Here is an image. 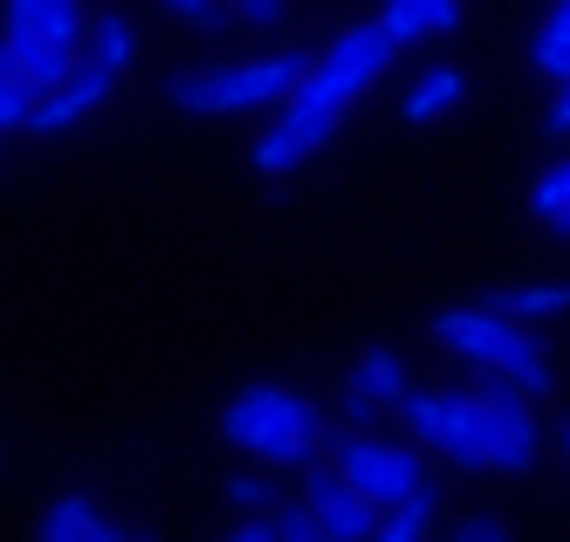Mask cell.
<instances>
[{
    "mask_svg": "<svg viewBox=\"0 0 570 542\" xmlns=\"http://www.w3.org/2000/svg\"><path fill=\"white\" fill-rule=\"evenodd\" d=\"M392 56H399V41L385 35V21H351L331 49L309 62V76L275 104V124L255 145V165L262 173H296V165H309L323 145H331L344 110L392 69Z\"/></svg>",
    "mask_w": 570,
    "mask_h": 542,
    "instance_id": "cell-1",
    "label": "cell"
},
{
    "mask_svg": "<svg viewBox=\"0 0 570 542\" xmlns=\"http://www.w3.org/2000/svg\"><path fill=\"white\" fill-rule=\"evenodd\" d=\"M433 337H440L446 351H454V357L481 364L488 378L515 385L522 398H543V392L557 385L550 351H543L537 337H529V323L502 316L495 303H488V309H440V316H433Z\"/></svg>",
    "mask_w": 570,
    "mask_h": 542,
    "instance_id": "cell-2",
    "label": "cell"
},
{
    "mask_svg": "<svg viewBox=\"0 0 570 542\" xmlns=\"http://www.w3.org/2000/svg\"><path fill=\"white\" fill-rule=\"evenodd\" d=\"M220 433H227L240 453L268 461V467H309L316 446H323L316 405L296 398L289 385H240V392L227 398V412H220Z\"/></svg>",
    "mask_w": 570,
    "mask_h": 542,
    "instance_id": "cell-3",
    "label": "cell"
},
{
    "mask_svg": "<svg viewBox=\"0 0 570 542\" xmlns=\"http://www.w3.org/2000/svg\"><path fill=\"white\" fill-rule=\"evenodd\" d=\"M309 76V62L296 49H275V56H255V62H227V69H193V76H173L166 97L193 117H227V110H268L296 90Z\"/></svg>",
    "mask_w": 570,
    "mask_h": 542,
    "instance_id": "cell-4",
    "label": "cell"
},
{
    "mask_svg": "<svg viewBox=\"0 0 570 542\" xmlns=\"http://www.w3.org/2000/svg\"><path fill=\"white\" fill-rule=\"evenodd\" d=\"M474 405V446H481V467H495V474H529L537 467V412H529V398L515 385H481L468 392Z\"/></svg>",
    "mask_w": 570,
    "mask_h": 542,
    "instance_id": "cell-5",
    "label": "cell"
},
{
    "mask_svg": "<svg viewBox=\"0 0 570 542\" xmlns=\"http://www.w3.org/2000/svg\"><path fill=\"white\" fill-rule=\"evenodd\" d=\"M331 467H337L351 487L372 494L379 509H399L413 487H426V453L399 446V440H379V433H344L337 453H331Z\"/></svg>",
    "mask_w": 570,
    "mask_h": 542,
    "instance_id": "cell-6",
    "label": "cell"
},
{
    "mask_svg": "<svg viewBox=\"0 0 570 542\" xmlns=\"http://www.w3.org/2000/svg\"><path fill=\"white\" fill-rule=\"evenodd\" d=\"M392 412L405 420V433H413L426 453H446V461H461V467H481V446H474V405H468V392H405Z\"/></svg>",
    "mask_w": 570,
    "mask_h": 542,
    "instance_id": "cell-7",
    "label": "cell"
},
{
    "mask_svg": "<svg viewBox=\"0 0 570 542\" xmlns=\"http://www.w3.org/2000/svg\"><path fill=\"white\" fill-rule=\"evenodd\" d=\"M303 509L316 515V529L331 535V542H372V535H379V522H385V509H379L364 487H351L337 467H316V474H309Z\"/></svg>",
    "mask_w": 570,
    "mask_h": 542,
    "instance_id": "cell-8",
    "label": "cell"
},
{
    "mask_svg": "<svg viewBox=\"0 0 570 542\" xmlns=\"http://www.w3.org/2000/svg\"><path fill=\"white\" fill-rule=\"evenodd\" d=\"M35 542H151V535L110 522L90 494H56V502L42 509V522H35Z\"/></svg>",
    "mask_w": 570,
    "mask_h": 542,
    "instance_id": "cell-9",
    "label": "cell"
},
{
    "mask_svg": "<svg viewBox=\"0 0 570 542\" xmlns=\"http://www.w3.org/2000/svg\"><path fill=\"white\" fill-rule=\"evenodd\" d=\"M110 90H117V76L97 69V62H83V69L62 82V90H49L42 104H35V124H28V131H42V138H49V131H69V124H83L90 110H104Z\"/></svg>",
    "mask_w": 570,
    "mask_h": 542,
    "instance_id": "cell-10",
    "label": "cell"
},
{
    "mask_svg": "<svg viewBox=\"0 0 570 542\" xmlns=\"http://www.w3.org/2000/svg\"><path fill=\"white\" fill-rule=\"evenodd\" d=\"M8 35H42V41H69L83 49L90 14L76 0H8Z\"/></svg>",
    "mask_w": 570,
    "mask_h": 542,
    "instance_id": "cell-11",
    "label": "cell"
},
{
    "mask_svg": "<svg viewBox=\"0 0 570 542\" xmlns=\"http://www.w3.org/2000/svg\"><path fill=\"white\" fill-rule=\"evenodd\" d=\"M0 41H8V56L21 62V76H28L42 97H49V90H62V82H69L76 69H83L69 41H42V35H0Z\"/></svg>",
    "mask_w": 570,
    "mask_h": 542,
    "instance_id": "cell-12",
    "label": "cell"
},
{
    "mask_svg": "<svg viewBox=\"0 0 570 542\" xmlns=\"http://www.w3.org/2000/svg\"><path fill=\"white\" fill-rule=\"evenodd\" d=\"M379 21L405 49V41H420V35H454L461 28V0H385Z\"/></svg>",
    "mask_w": 570,
    "mask_h": 542,
    "instance_id": "cell-13",
    "label": "cell"
},
{
    "mask_svg": "<svg viewBox=\"0 0 570 542\" xmlns=\"http://www.w3.org/2000/svg\"><path fill=\"white\" fill-rule=\"evenodd\" d=\"M351 392H364L372 405H399V398H405V364H399L385 344H372V351L351 364Z\"/></svg>",
    "mask_w": 570,
    "mask_h": 542,
    "instance_id": "cell-14",
    "label": "cell"
},
{
    "mask_svg": "<svg viewBox=\"0 0 570 542\" xmlns=\"http://www.w3.org/2000/svg\"><path fill=\"white\" fill-rule=\"evenodd\" d=\"M433 515H440V494H433V481H426V487L405 494L399 509H385V522H379L372 542H426V535H433Z\"/></svg>",
    "mask_w": 570,
    "mask_h": 542,
    "instance_id": "cell-15",
    "label": "cell"
},
{
    "mask_svg": "<svg viewBox=\"0 0 570 542\" xmlns=\"http://www.w3.org/2000/svg\"><path fill=\"white\" fill-rule=\"evenodd\" d=\"M83 49H90V62H97V69L125 76V69H131V56H138V35H131V21H125V14H90Z\"/></svg>",
    "mask_w": 570,
    "mask_h": 542,
    "instance_id": "cell-16",
    "label": "cell"
},
{
    "mask_svg": "<svg viewBox=\"0 0 570 542\" xmlns=\"http://www.w3.org/2000/svg\"><path fill=\"white\" fill-rule=\"evenodd\" d=\"M35 104H42V90L21 76V62L8 56V41H0V131H28Z\"/></svg>",
    "mask_w": 570,
    "mask_h": 542,
    "instance_id": "cell-17",
    "label": "cell"
},
{
    "mask_svg": "<svg viewBox=\"0 0 570 542\" xmlns=\"http://www.w3.org/2000/svg\"><path fill=\"white\" fill-rule=\"evenodd\" d=\"M495 309L515 323H543L570 309V282H537V288H495Z\"/></svg>",
    "mask_w": 570,
    "mask_h": 542,
    "instance_id": "cell-18",
    "label": "cell"
},
{
    "mask_svg": "<svg viewBox=\"0 0 570 542\" xmlns=\"http://www.w3.org/2000/svg\"><path fill=\"white\" fill-rule=\"evenodd\" d=\"M461 97H468V82H461V69H433V76L420 82V90L405 97V117H413V124H426V117H440L446 104H461Z\"/></svg>",
    "mask_w": 570,
    "mask_h": 542,
    "instance_id": "cell-19",
    "label": "cell"
},
{
    "mask_svg": "<svg viewBox=\"0 0 570 542\" xmlns=\"http://www.w3.org/2000/svg\"><path fill=\"white\" fill-rule=\"evenodd\" d=\"M537 69H543L550 82L570 69V0H557L550 21H543V35H537Z\"/></svg>",
    "mask_w": 570,
    "mask_h": 542,
    "instance_id": "cell-20",
    "label": "cell"
},
{
    "mask_svg": "<svg viewBox=\"0 0 570 542\" xmlns=\"http://www.w3.org/2000/svg\"><path fill=\"white\" fill-rule=\"evenodd\" d=\"M537 214H543L550 227L570 214V158H563V165H550V173L537 179Z\"/></svg>",
    "mask_w": 570,
    "mask_h": 542,
    "instance_id": "cell-21",
    "label": "cell"
},
{
    "mask_svg": "<svg viewBox=\"0 0 570 542\" xmlns=\"http://www.w3.org/2000/svg\"><path fill=\"white\" fill-rule=\"evenodd\" d=\"M275 542H331V535L316 529L309 509H282V515H275Z\"/></svg>",
    "mask_w": 570,
    "mask_h": 542,
    "instance_id": "cell-22",
    "label": "cell"
},
{
    "mask_svg": "<svg viewBox=\"0 0 570 542\" xmlns=\"http://www.w3.org/2000/svg\"><path fill=\"white\" fill-rule=\"evenodd\" d=\"M227 509H268V481L262 474H234L227 481Z\"/></svg>",
    "mask_w": 570,
    "mask_h": 542,
    "instance_id": "cell-23",
    "label": "cell"
},
{
    "mask_svg": "<svg viewBox=\"0 0 570 542\" xmlns=\"http://www.w3.org/2000/svg\"><path fill=\"white\" fill-rule=\"evenodd\" d=\"M220 8H240V21H255V28L282 21V0H220Z\"/></svg>",
    "mask_w": 570,
    "mask_h": 542,
    "instance_id": "cell-24",
    "label": "cell"
},
{
    "mask_svg": "<svg viewBox=\"0 0 570 542\" xmlns=\"http://www.w3.org/2000/svg\"><path fill=\"white\" fill-rule=\"evenodd\" d=\"M454 542H509V529H502V522H495V515H468V522H461V535H454Z\"/></svg>",
    "mask_w": 570,
    "mask_h": 542,
    "instance_id": "cell-25",
    "label": "cell"
},
{
    "mask_svg": "<svg viewBox=\"0 0 570 542\" xmlns=\"http://www.w3.org/2000/svg\"><path fill=\"white\" fill-rule=\"evenodd\" d=\"M173 14H186V21H220V0H166Z\"/></svg>",
    "mask_w": 570,
    "mask_h": 542,
    "instance_id": "cell-26",
    "label": "cell"
},
{
    "mask_svg": "<svg viewBox=\"0 0 570 542\" xmlns=\"http://www.w3.org/2000/svg\"><path fill=\"white\" fill-rule=\"evenodd\" d=\"M550 131H570V69L557 76V104H550Z\"/></svg>",
    "mask_w": 570,
    "mask_h": 542,
    "instance_id": "cell-27",
    "label": "cell"
},
{
    "mask_svg": "<svg viewBox=\"0 0 570 542\" xmlns=\"http://www.w3.org/2000/svg\"><path fill=\"white\" fill-rule=\"evenodd\" d=\"M227 542H275V522H240Z\"/></svg>",
    "mask_w": 570,
    "mask_h": 542,
    "instance_id": "cell-28",
    "label": "cell"
},
{
    "mask_svg": "<svg viewBox=\"0 0 570 542\" xmlns=\"http://www.w3.org/2000/svg\"><path fill=\"white\" fill-rule=\"evenodd\" d=\"M557 234H563V240H570V214H563V220H557Z\"/></svg>",
    "mask_w": 570,
    "mask_h": 542,
    "instance_id": "cell-29",
    "label": "cell"
},
{
    "mask_svg": "<svg viewBox=\"0 0 570 542\" xmlns=\"http://www.w3.org/2000/svg\"><path fill=\"white\" fill-rule=\"evenodd\" d=\"M563 453H570V426H563Z\"/></svg>",
    "mask_w": 570,
    "mask_h": 542,
    "instance_id": "cell-30",
    "label": "cell"
}]
</instances>
